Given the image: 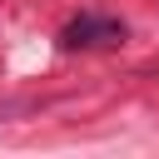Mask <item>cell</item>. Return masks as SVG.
Wrapping results in <instances>:
<instances>
[{
	"label": "cell",
	"mask_w": 159,
	"mask_h": 159,
	"mask_svg": "<svg viewBox=\"0 0 159 159\" xmlns=\"http://www.w3.org/2000/svg\"><path fill=\"white\" fill-rule=\"evenodd\" d=\"M119 40H124V20L114 15H75L60 30L65 50H94V45H119Z\"/></svg>",
	"instance_id": "1"
}]
</instances>
